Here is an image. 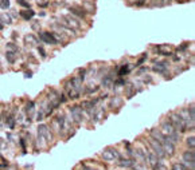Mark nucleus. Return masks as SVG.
I'll list each match as a JSON object with an SVG mask.
<instances>
[{"label": "nucleus", "mask_w": 195, "mask_h": 170, "mask_svg": "<svg viewBox=\"0 0 195 170\" xmlns=\"http://www.w3.org/2000/svg\"><path fill=\"white\" fill-rule=\"evenodd\" d=\"M170 122H171V123H172V126L175 127V130H179L180 133L186 131L187 126H186V123H184L183 118H182L179 114L171 113V114H170Z\"/></svg>", "instance_id": "obj_1"}, {"label": "nucleus", "mask_w": 195, "mask_h": 170, "mask_svg": "<svg viewBox=\"0 0 195 170\" xmlns=\"http://www.w3.org/2000/svg\"><path fill=\"white\" fill-rule=\"evenodd\" d=\"M102 158L105 161H114V159H120V153L116 150V149H112V147H108L102 151Z\"/></svg>", "instance_id": "obj_2"}, {"label": "nucleus", "mask_w": 195, "mask_h": 170, "mask_svg": "<svg viewBox=\"0 0 195 170\" xmlns=\"http://www.w3.org/2000/svg\"><path fill=\"white\" fill-rule=\"evenodd\" d=\"M39 39L46 44H57L58 43V38L55 36V34L51 32H39Z\"/></svg>", "instance_id": "obj_3"}, {"label": "nucleus", "mask_w": 195, "mask_h": 170, "mask_svg": "<svg viewBox=\"0 0 195 170\" xmlns=\"http://www.w3.org/2000/svg\"><path fill=\"white\" fill-rule=\"evenodd\" d=\"M149 145H151V147L153 149V153L157 155V157L163 158L164 155H166V153H164V150H163V146H161L160 142H157L156 139H151V141H149Z\"/></svg>", "instance_id": "obj_4"}, {"label": "nucleus", "mask_w": 195, "mask_h": 170, "mask_svg": "<svg viewBox=\"0 0 195 170\" xmlns=\"http://www.w3.org/2000/svg\"><path fill=\"white\" fill-rule=\"evenodd\" d=\"M63 20L66 22V26L70 27V28L74 30V31H75V30H78L79 27H81L79 22H78V20H77L75 18H74L73 15H66V16H63Z\"/></svg>", "instance_id": "obj_5"}, {"label": "nucleus", "mask_w": 195, "mask_h": 170, "mask_svg": "<svg viewBox=\"0 0 195 170\" xmlns=\"http://www.w3.org/2000/svg\"><path fill=\"white\" fill-rule=\"evenodd\" d=\"M38 134H39V137L40 138H43L45 141L47 142H50L51 141V133H50L49 130V127L46 126V125H39V127H38Z\"/></svg>", "instance_id": "obj_6"}, {"label": "nucleus", "mask_w": 195, "mask_h": 170, "mask_svg": "<svg viewBox=\"0 0 195 170\" xmlns=\"http://www.w3.org/2000/svg\"><path fill=\"white\" fill-rule=\"evenodd\" d=\"M160 145L163 146V150H164V153H166V154H168V155H172V154H174V151H175V143H172V142H171L167 137H166V139H164V141L161 142Z\"/></svg>", "instance_id": "obj_7"}, {"label": "nucleus", "mask_w": 195, "mask_h": 170, "mask_svg": "<svg viewBox=\"0 0 195 170\" xmlns=\"http://www.w3.org/2000/svg\"><path fill=\"white\" fill-rule=\"evenodd\" d=\"M65 90H66V93H67V95H69L70 99H77V98L79 97V91H77L75 88L73 87L72 82H67L65 84Z\"/></svg>", "instance_id": "obj_8"}, {"label": "nucleus", "mask_w": 195, "mask_h": 170, "mask_svg": "<svg viewBox=\"0 0 195 170\" xmlns=\"http://www.w3.org/2000/svg\"><path fill=\"white\" fill-rule=\"evenodd\" d=\"M183 159H184V162H187V164L191 166V169H194V162H195L194 149H191V151H186V153H184V154H183Z\"/></svg>", "instance_id": "obj_9"}, {"label": "nucleus", "mask_w": 195, "mask_h": 170, "mask_svg": "<svg viewBox=\"0 0 195 170\" xmlns=\"http://www.w3.org/2000/svg\"><path fill=\"white\" fill-rule=\"evenodd\" d=\"M70 111H72V115H73V118H74V121H75V122L82 121V107L73 106L72 108H70Z\"/></svg>", "instance_id": "obj_10"}, {"label": "nucleus", "mask_w": 195, "mask_h": 170, "mask_svg": "<svg viewBox=\"0 0 195 170\" xmlns=\"http://www.w3.org/2000/svg\"><path fill=\"white\" fill-rule=\"evenodd\" d=\"M69 9H70V12H72L73 16H78V18H85L86 13H87V11H85L83 8H81V7H75V5L70 7Z\"/></svg>", "instance_id": "obj_11"}, {"label": "nucleus", "mask_w": 195, "mask_h": 170, "mask_svg": "<svg viewBox=\"0 0 195 170\" xmlns=\"http://www.w3.org/2000/svg\"><path fill=\"white\" fill-rule=\"evenodd\" d=\"M167 67H168L167 62H157V64L153 66V71H156L159 74H164L167 71Z\"/></svg>", "instance_id": "obj_12"}, {"label": "nucleus", "mask_w": 195, "mask_h": 170, "mask_svg": "<svg viewBox=\"0 0 195 170\" xmlns=\"http://www.w3.org/2000/svg\"><path fill=\"white\" fill-rule=\"evenodd\" d=\"M148 158H149V164L152 166L153 170H156L159 168L160 164H159V159H157V155L155 154V153H149V154H148Z\"/></svg>", "instance_id": "obj_13"}, {"label": "nucleus", "mask_w": 195, "mask_h": 170, "mask_svg": "<svg viewBox=\"0 0 195 170\" xmlns=\"http://www.w3.org/2000/svg\"><path fill=\"white\" fill-rule=\"evenodd\" d=\"M151 135H152L153 139H156V141L160 142V143L164 141V139H166V135H163L159 130H156V129H152V130H151Z\"/></svg>", "instance_id": "obj_14"}, {"label": "nucleus", "mask_w": 195, "mask_h": 170, "mask_svg": "<svg viewBox=\"0 0 195 170\" xmlns=\"http://www.w3.org/2000/svg\"><path fill=\"white\" fill-rule=\"evenodd\" d=\"M72 84H73V87L75 88L77 91H81V88H82V79H81L79 76H75V78H73L72 80Z\"/></svg>", "instance_id": "obj_15"}, {"label": "nucleus", "mask_w": 195, "mask_h": 170, "mask_svg": "<svg viewBox=\"0 0 195 170\" xmlns=\"http://www.w3.org/2000/svg\"><path fill=\"white\" fill-rule=\"evenodd\" d=\"M24 40L27 44H30V46H36V44H38V39H36V36H34L32 34H28L24 38Z\"/></svg>", "instance_id": "obj_16"}, {"label": "nucleus", "mask_w": 195, "mask_h": 170, "mask_svg": "<svg viewBox=\"0 0 195 170\" xmlns=\"http://www.w3.org/2000/svg\"><path fill=\"white\" fill-rule=\"evenodd\" d=\"M119 165L120 166H123V168H131V166H133L134 165V161L133 159H119Z\"/></svg>", "instance_id": "obj_17"}, {"label": "nucleus", "mask_w": 195, "mask_h": 170, "mask_svg": "<svg viewBox=\"0 0 195 170\" xmlns=\"http://www.w3.org/2000/svg\"><path fill=\"white\" fill-rule=\"evenodd\" d=\"M102 86H104V87L110 88V87L113 86V78L110 76V75H106V76L102 79Z\"/></svg>", "instance_id": "obj_18"}, {"label": "nucleus", "mask_w": 195, "mask_h": 170, "mask_svg": "<svg viewBox=\"0 0 195 170\" xmlns=\"http://www.w3.org/2000/svg\"><path fill=\"white\" fill-rule=\"evenodd\" d=\"M132 69H133L132 64H129V66H123V67H121V69L119 70V75H120V76L125 75V74H128Z\"/></svg>", "instance_id": "obj_19"}, {"label": "nucleus", "mask_w": 195, "mask_h": 170, "mask_svg": "<svg viewBox=\"0 0 195 170\" xmlns=\"http://www.w3.org/2000/svg\"><path fill=\"white\" fill-rule=\"evenodd\" d=\"M6 59L8 60L9 63H15V59H16V52H12V51H7V54H6Z\"/></svg>", "instance_id": "obj_20"}, {"label": "nucleus", "mask_w": 195, "mask_h": 170, "mask_svg": "<svg viewBox=\"0 0 195 170\" xmlns=\"http://www.w3.org/2000/svg\"><path fill=\"white\" fill-rule=\"evenodd\" d=\"M20 15H22L26 20H28V19H31L32 16L35 15V12H34L32 9H30V11H22V12H20Z\"/></svg>", "instance_id": "obj_21"}, {"label": "nucleus", "mask_w": 195, "mask_h": 170, "mask_svg": "<svg viewBox=\"0 0 195 170\" xmlns=\"http://www.w3.org/2000/svg\"><path fill=\"white\" fill-rule=\"evenodd\" d=\"M188 117H190V119L194 122V119H195V110H194V106H191L190 108H188Z\"/></svg>", "instance_id": "obj_22"}, {"label": "nucleus", "mask_w": 195, "mask_h": 170, "mask_svg": "<svg viewBox=\"0 0 195 170\" xmlns=\"http://www.w3.org/2000/svg\"><path fill=\"white\" fill-rule=\"evenodd\" d=\"M7 50L12 51V52H18V47H16L13 43H7Z\"/></svg>", "instance_id": "obj_23"}, {"label": "nucleus", "mask_w": 195, "mask_h": 170, "mask_svg": "<svg viewBox=\"0 0 195 170\" xmlns=\"http://www.w3.org/2000/svg\"><path fill=\"white\" fill-rule=\"evenodd\" d=\"M0 7H2L3 9L9 8V0H2V2H0Z\"/></svg>", "instance_id": "obj_24"}, {"label": "nucleus", "mask_w": 195, "mask_h": 170, "mask_svg": "<svg viewBox=\"0 0 195 170\" xmlns=\"http://www.w3.org/2000/svg\"><path fill=\"white\" fill-rule=\"evenodd\" d=\"M195 138H194V135H193V137H190V138H187V145L188 146H190V147L191 149H194V146H195Z\"/></svg>", "instance_id": "obj_25"}, {"label": "nucleus", "mask_w": 195, "mask_h": 170, "mask_svg": "<svg viewBox=\"0 0 195 170\" xmlns=\"http://www.w3.org/2000/svg\"><path fill=\"white\" fill-rule=\"evenodd\" d=\"M2 19H3V23H4V24H11V16L9 15H4Z\"/></svg>", "instance_id": "obj_26"}, {"label": "nucleus", "mask_w": 195, "mask_h": 170, "mask_svg": "<svg viewBox=\"0 0 195 170\" xmlns=\"http://www.w3.org/2000/svg\"><path fill=\"white\" fill-rule=\"evenodd\" d=\"M18 3H19V4L22 5V7H26V8H30V4L26 2V0H18Z\"/></svg>", "instance_id": "obj_27"}, {"label": "nucleus", "mask_w": 195, "mask_h": 170, "mask_svg": "<svg viewBox=\"0 0 195 170\" xmlns=\"http://www.w3.org/2000/svg\"><path fill=\"white\" fill-rule=\"evenodd\" d=\"M100 90V87H94V88H87L86 90V93L87 94H92V93H96V91H98Z\"/></svg>", "instance_id": "obj_28"}, {"label": "nucleus", "mask_w": 195, "mask_h": 170, "mask_svg": "<svg viewBox=\"0 0 195 170\" xmlns=\"http://www.w3.org/2000/svg\"><path fill=\"white\" fill-rule=\"evenodd\" d=\"M145 2H147V0H137L136 5H137V7H141V5H144V4H145Z\"/></svg>", "instance_id": "obj_29"}, {"label": "nucleus", "mask_w": 195, "mask_h": 170, "mask_svg": "<svg viewBox=\"0 0 195 170\" xmlns=\"http://www.w3.org/2000/svg\"><path fill=\"white\" fill-rule=\"evenodd\" d=\"M31 27H32V30H39L40 28V24H38V22H35Z\"/></svg>", "instance_id": "obj_30"}, {"label": "nucleus", "mask_w": 195, "mask_h": 170, "mask_svg": "<svg viewBox=\"0 0 195 170\" xmlns=\"http://www.w3.org/2000/svg\"><path fill=\"white\" fill-rule=\"evenodd\" d=\"M152 2H153V5H161V0H152Z\"/></svg>", "instance_id": "obj_31"}, {"label": "nucleus", "mask_w": 195, "mask_h": 170, "mask_svg": "<svg viewBox=\"0 0 195 170\" xmlns=\"http://www.w3.org/2000/svg\"><path fill=\"white\" fill-rule=\"evenodd\" d=\"M171 3V0H161V5H168Z\"/></svg>", "instance_id": "obj_32"}, {"label": "nucleus", "mask_w": 195, "mask_h": 170, "mask_svg": "<svg viewBox=\"0 0 195 170\" xmlns=\"http://www.w3.org/2000/svg\"><path fill=\"white\" fill-rule=\"evenodd\" d=\"M145 58H147V55H144L143 58H141V59L139 60V63H137V66H139V64H141V63H143V62H144V60H145Z\"/></svg>", "instance_id": "obj_33"}, {"label": "nucleus", "mask_w": 195, "mask_h": 170, "mask_svg": "<svg viewBox=\"0 0 195 170\" xmlns=\"http://www.w3.org/2000/svg\"><path fill=\"white\" fill-rule=\"evenodd\" d=\"M39 52L42 54V56H46V55H45V51H43V48H39Z\"/></svg>", "instance_id": "obj_34"}, {"label": "nucleus", "mask_w": 195, "mask_h": 170, "mask_svg": "<svg viewBox=\"0 0 195 170\" xmlns=\"http://www.w3.org/2000/svg\"><path fill=\"white\" fill-rule=\"evenodd\" d=\"M83 170H94L92 168H89V166H83Z\"/></svg>", "instance_id": "obj_35"}, {"label": "nucleus", "mask_w": 195, "mask_h": 170, "mask_svg": "<svg viewBox=\"0 0 195 170\" xmlns=\"http://www.w3.org/2000/svg\"><path fill=\"white\" fill-rule=\"evenodd\" d=\"M0 23H2V22H0ZM3 28V24H0V30H2Z\"/></svg>", "instance_id": "obj_36"}, {"label": "nucleus", "mask_w": 195, "mask_h": 170, "mask_svg": "<svg viewBox=\"0 0 195 170\" xmlns=\"http://www.w3.org/2000/svg\"><path fill=\"white\" fill-rule=\"evenodd\" d=\"M175 2H178V3H179V2H182V0H175Z\"/></svg>", "instance_id": "obj_37"}, {"label": "nucleus", "mask_w": 195, "mask_h": 170, "mask_svg": "<svg viewBox=\"0 0 195 170\" xmlns=\"http://www.w3.org/2000/svg\"><path fill=\"white\" fill-rule=\"evenodd\" d=\"M186 170H187V169H186ZM191 170H194V169H191Z\"/></svg>", "instance_id": "obj_38"}]
</instances>
